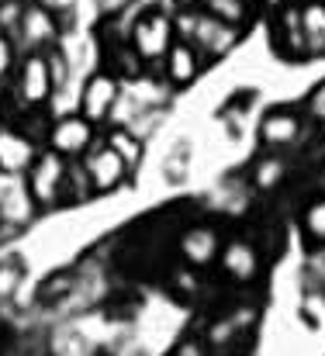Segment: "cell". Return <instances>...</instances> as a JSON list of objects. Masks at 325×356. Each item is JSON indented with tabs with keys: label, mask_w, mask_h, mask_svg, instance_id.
I'll list each match as a JSON object with an SVG mask.
<instances>
[{
	"label": "cell",
	"mask_w": 325,
	"mask_h": 356,
	"mask_svg": "<svg viewBox=\"0 0 325 356\" xmlns=\"http://www.w3.org/2000/svg\"><path fill=\"white\" fill-rule=\"evenodd\" d=\"M177 31L187 42H194L201 52H208V56H221V52H228L239 42V28L218 21L215 14H208V10H187V14H180L177 17Z\"/></svg>",
	"instance_id": "obj_1"
},
{
	"label": "cell",
	"mask_w": 325,
	"mask_h": 356,
	"mask_svg": "<svg viewBox=\"0 0 325 356\" xmlns=\"http://www.w3.org/2000/svg\"><path fill=\"white\" fill-rule=\"evenodd\" d=\"M177 42V21H170L163 10H145L132 24V49L142 63L166 59L170 45Z\"/></svg>",
	"instance_id": "obj_2"
},
{
	"label": "cell",
	"mask_w": 325,
	"mask_h": 356,
	"mask_svg": "<svg viewBox=\"0 0 325 356\" xmlns=\"http://www.w3.org/2000/svg\"><path fill=\"white\" fill-rule=\"evenodd\" d=\"M63 159H66V156H59L56 149H49V152H42V156L31 163V170H28V194H31L38 204L59 201V194H63V187H66V173H70V166H66Z\"/></svg>",
	"instance_id": "obj_3"
},
{
	"label": "cell",
	"mask_w": 325,
	"mask_h": 356,
	"mask_svg": "<svg viewBox=\"0 0 325 356\" xmlns=\"http://www.w3.org/2000/svg\"><path fill=\"white\" fill-rule=\"evenodd\" d=\"M121 101V76L118 73H94L80 90V115L94 124L108 121Z\"/></svg>",
	"instance_id": "obj_4"
},
{
	"label": "cell",
	"mask_w": 325,
	"mask_h": 356,
	"mask_svg": "<svg viewBox=\"0 0 325 356\" xmlns=\"http://www.w3.org/2000/svg\"><path fill=\"white\" fill-rule=\"evenodd\" d=\"M56 83H52V73H49V59L45 52H28L21 59V70H17V94L28 108H38L52 97Z\"/></svg>",
	"instance_id": "obj_5"
},
{
	"label": "cell",
	"mask_w": 325,
	"mask_h": 356,
	"mask_svg": "<svg viewBox=\"0 0 325 356\" xmlns=\"http://www.w3.org/2000/svg\"><path fill=\"white\" fill-rule=\"evenodd\" d=\"M94 142V121L84 115H66L49 128V149H56L59 156H84Z\"/></svg>",
	"instance_id": "obj_6"
},
{
	"label": "cell",
	"mask_w": 325,
	"mask_h": 356,
	"mask_svg": "<svg viewBox=\"0 0 325 356\" xmlns=\"http://www.w3.org/2000/svg\"><path fill=\"white\" fill-rule=\"evenodd\" d=\"M84 170H87V177H90V187L94 191H114V187H121L125 184V177H128V163L111 149L108 142L104 145H97L90 156H87V163H84Z\"/></svg>",
	"instance_id": "obj_7"
},
{
	"label": "cell",
	"mask_w": 325,
	"mask_h": 356,
	"mask_svg": "<svg viewBox=\"0 0 325 356\" xmlns=\"http://www.w3.org/2000/svg\"><path fill=\"white\" fill-rule=\"evenodd\" d=\"M201 49L194 45V42H187V38H177L173 45H170V52H166V59H163V73H166V80L173 83V87H187V83H194L198 80V73H201Z\"/></svg>",
	"instance_id": "obj_8"
},
{
	"label": "cell",
	"mask_w": 325,
	"mask_h": 356,
	"mask_svg": "<svg viewBox=\"0 0 325 356\" xmlns=\"http://www.w3.org/2000/svg\"><path fill=\"white\" fill-rule=\"evenodd\" d=\"M17 28L24 31V42H28L31 49H49V45H56V38H59V28H56L52 14H49L42 3H24Z\"/></svg>",
	"instance_id": "obj_9"
},
{
	"label": "cell",
	"mask_w": 325,
	"mask_h": 356,
	"mask_svg": "<svg viewBox=\"0 0 325 356\" xmlns=\"http://www.w3.org/2000/svg\"><path fill=\"white\" fill-rule=\"evenodd\" d=\"M301 138V115L294 111H270L260 121V142L270 149H287Z\"/></svg>",
	"instance_id": "obj_10"
},
{
	"label": "cell",
	"mask_w": 325,
	"mask_h": 356,
	"mask_svg": "<svg viewBox=\"0 0 325 356\" xmlns=\"http://www.w3.org/2000/svg\"><path fill=\"white\" fill-rule=\"evenodd\" d=\"M277 49L287 56H308L305 28H301V3H284L277 14Z\"/></svg>",
	"instance_id": "obj_11"
},
{
	"label": "cell",
	"mask_w": 325,
	"mask_h": 356,
	"mask_svg": "<svg viewBox=\"0 0 325 356\" xmlns=\"http://www.w3.org/2000/svg\"><path fill=\"white\" fill-rule=\"evenodd\" d=\"M301 28L308 56H325V0H301Z\"/></svg>",
	"instance_id": "obj_12"
},
{
	"label": "cell",
	"mask_w": 325,
	"mask_h": 356,
	"mask_svg": "<svg viewBox=\"0 0 325 356\" xmlns=\"http://www.w3.org/2000/svg\"><path fill=\"white\" fill-rule=\"evenodd\" d=\"M221 263H225V270H228L235 280H253L256 270H260V256H256V249H253L249 242H232V245H225Z\"/></svg>",
	"instance_id": "obj_13"
},
{
	"label": "cell",
	"mask_w": 325,
	"mask_h": 356,
	"mask_svg": "<svg viewBox=\"0 0 325 356\" xmlns=\"http://www.w3.org/2000/svg\"><path fill=\"white\" fill-rule=\"evenodd\" d=\"M180 249H184V256L191 259V263H198V266H205V263H212L218 256V238L212 229H191L184 242H180Z\"/></svg>",
	"instance_id": "obj_14"
},
{
	"label": "cell",
	"mask_w": 325,
	"mask_h": 356,
	"mask_svg": "<svg viewBox=\"0 0 325 356\" xmlns=\"http://www.w3.org/2000/svg\"><path fill=\"white\" fill-rule=\"evenodd\" d=\"M201 10L215 14L218 21H225V24L242 28L246 17H249V0H201Z\"/></svg>",
	"instance_id": "obj_15"
},
{
	"label": "cell",
	"mask_w": 325,
	"mask_h": 356,
	"mask_svg": "<svg viewBox=\"0 0 325 356\" xmlns=\"http://www.w3.org/2000/svg\"><path fill=\"white\" fill-rule=\"evenodd\" d=\"M108 145L128 163V166H138V159H142V152H145V145H142V138L138 135H132V131H125V128H118V131H111L108 135Z\"/></svg>",
	"instance_id": "obj_16"
},
{
	"label": "cell",
	"mask_w": 325,
	"mask_h": 356,
	"mask_svg": "<svg viewBox=\"0 0 325 356\" xmlns=\"http://www.w3.org/2000/svg\"><path fill=\"white\" fill-rule=\"evenodd\" d=\"M301 229H305V238H312V242L325 245V197L312 201V204L305 208V215H301Z\"/></svg>",
	"instance_id": "obj_17"
},
{
	"label": "cell",
	"mask_w": 325,
	"mask_h": 356,
	"mask_svg": "<svg viewBox=\"0 0 325 356\" xmlns=\"http://www.w3.org/2000/svg\"><path fill=\"white\" fill-rule=\"evenodd\" d=\"M45 59H49V73H52V83L56 87H66V80H70V63H66V56H63V49H49L45 52Z\"/></svg>",
	"instance_id": "obj_18"
},
{
	"label": "cell",
	"mask_w": 325,
	"mask_h": 356,
	"mask_svg": "<svg viewBox=\"0 0 325 356\" xmlns=\"http://www.w3.org/2000/svg\"><path fill=\"white\" fill-rule=\"evenodd\" d=\"M280 177H284V163L280 159H263L260 170H256V184L260 187H274Z\"/></svg>",
	"instance_id": "obj_19"
},
{
	"label": "cell",
	"mask_w": 325,
	"mask_h": 356,
	"mask_svg": "<svg viewBox=\"0 0 325 356\" xmlns=\"http://www.w3.org/2000/svg\"><path fill=\"white\" fill-rule=\"evenodd\" d=\"M14 63H17V56H14V42H10L7 35H0V76H7V73L14 70Z\"/></svg>",
	"instance_id": "obj_20"
},
{
	"label": "cell",
	"mask_w": 325,
	"mask_h": 356,
	"mask_svg": "<svg viewBox=\"0 0 325 356\" xmlns=\"http://www.w3.org/2000/svg\"><path fill=\"white\" fill-rule=\"evenodd\" d=\"M177 356H205V353H201V346H198V343H184V346L177 350Z\"/></svg>",
	"instance_id": "obj_21"
},
{
	"label": "cell",
	"mask_w": 325,
	"mask_h": 356,
	"mask_svg": "<svg viewBox=\"0 0 325 356\" xmlns=\"http://www.w3.org/2000/svg\"><path fill=\"white\" fill-rule=\"evenodd\" d=\"M312 108H315V111H325V87H319V90L312 94Z\"/></svg>",
	"instance_id": "obj_22"
}]
</instances>
